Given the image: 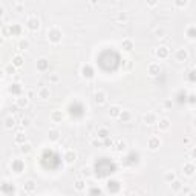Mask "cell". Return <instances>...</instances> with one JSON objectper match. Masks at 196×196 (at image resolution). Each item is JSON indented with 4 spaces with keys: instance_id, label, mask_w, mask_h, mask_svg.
Wrapping results in <instances>:
<instances>
[{
    "instance_id": "6da1fadb",
    "label": "cell",
    "mask_w": 196,
    "mask_h": 196,
    "mask_svg": "<svg viewBox=\"0 0 196 196\" xmlns=\"http://www.w3.org/2000/svg\"><path fill=\"white\" fill-rule=\"evenodd\" d=\"M48 38L51 43H58L61 40V31L57 29V28H52L49 32H48Z\"/></svg>"
},
{
    "instance_id": "7a4b0ae2",
    "label": "cell",
    "mask_w": 196,
    "mask_h": 196,
    "mask_svg": "<svg viewBox=\"0 0 196 196\" xmlns=\"http://www.w3.org/2000/svg\"><path fill=\"white\" fill-rule=\"evenodd\" d=\"M26 28H28L29 31H37V29L40 28V20H38L35 15L29 17V19H28V22H26Z\"/></svg>"
},
{
    "instance_id": "3957f363",
    "label": "cell",
    "mask_w": 196,
    "mask_h": 196,
    "mask_svg": "<svg viewBox=\"0 0 196 196\" xmlns=\"http://www.w3.org/2000/svg\"><path fill=\"white\" fill-rule=\"evenodd\" d=\"M11 169H12V172L22 173L25 169V162L22 161V160H14V161L11 162Z\"/></svg>"
},
{
    "instance_id": "277c9868",
    "label": "cell",
    "mask_w": 196,
    "mask_h": 196,
    "mask_svg": "<svg viewBox=\"0 0 196 196\" xmlns=\"http://www.w3.org/2000/svg\"><path fill=\"white\" fill-rule=\"evenodd\" d=\"M147 70H149V74L152 77H155V75H158V74L161 72V66H160L158 63H150Z\"/></svg>"
},
{
    "instance_id": "5b68a950",
    "label": "cell",
    "mask_w": 196,
    "mask_h": 196,
    "mask_svg": "<svg viewBox=\"0 0 196 196\" xmlns=\"http://www.w3.org/2000/svg\"><path fill=\"white\" fill-rule=\"evenodd\" d=\"M106 98H107V95H106L104 91H97L95 92V101H97V104H104L106 103Z\"/></svg>"
},
{
    "instance_id": "8992f818",
    "label": "cell",
    "mask_w": 196,
    "mask_h": 196,
    "mask_svg": "<svg viewBox=\"0 0 196 196\" xmlns=\"http://www.w3.org/2000/svg\"><path fill=\"white\" fill-rule=\"evenodd\" d=\"M175 57H176L178 61H187L188 54H187V51H185V49H178V51H176V54H175Z\"/></svg>"
},
{
    "instance_id": "52a82bcc",
    "label": "cell",
    "mask_w": 196,
    "mask_h": 196,
    "mask_svg": "<svg viewBox=\"0 0 196 196\" xmlns=\"http://www.w3.org/2000/svg\"><path fill=\"white\" fill-rule=\"evenodd\" d=\"M37 95H38V98H42V100H48L49 98V87L46 86H43V87H40L38 91H37Z\"/></svg>"
},
{
    "instance_id": "ba28073f",
    "label": "cell",
    "mask_w": 196,
    "mask_h": 196,
    "mask_svg": "<svg viewBox=\"0 0 196 196\" xmlns=\"http://www.w3.org/2000/svg\"><path fill=\"white\" fill-rule=\"evenodd\" d=\"M107 188H109L110 193H116V192L121 188V185H120L118 181H109V182H107Z\"/></svg>"
},
{
    "instance_id": "9c48e42d",
    "label": "cell",
    "mask_w": 196,
    "mask_h": 196,
    "mask_svg": "<svg viewBox=\"0 0 196 196\" xmlns=\"http://www.w3.org/2000/svg\"><path fill=\"white\" fill-rule=\"evenodd\" d=\"M160 144H161V141H160L158 137H152V138L149 139V149L150 150H156L160 147Z\"/></svg>"
},
{
    "instance_id": "30bf717a",
    "label": "cell",
    "mask_w": 196,
    "mask_h": 196,
    "mask_svg": "<svg viewBox=\"0 0 196 196\" xmlns=\"http://www.w3.org/2000/svg\"><path fill=\"white\" fill-rule=\"evenodd\" d=\"M23 187H25V192H26V193H32L35 190V187H37V184H35L32 179H28V181L25 182Z\"/></svg>"
},
{
    "instance_id": "8fae6325",
    "label": "cell",
    "mask_w": 196,
    "mask_h": 196,
    "mask_svg": "<svg viewBox=\"0 0 196 196\" xmlns=\"http://www.w3.org/2000/svg\"><path fill=\"white\" fill-rule=\"evenodd\" d=\"M156 57L158 58H167L169 57V48L167 46L158 48V51H156Z\"/></svg>"
},
{
    "instance_id": "7c38bea8",
    "label": "cell",
    "mask_w": 196,
    "mask_h": 196,
    "mask_svg": "<svg viewBox=\"0 0 196 196\" xmlns=\"http://www.w3.org/2000/svg\"><path fill=\"white\" fill-rule=\"evenodd\" d=\"M81 74H83L84 78H92L93 77V69L91 68V66H83V68H81Z\"/></svg>"
},
{
    "instance_id": "4fadbf2b",
    "label": "cell",
    "mask_w": 196,
    "mask_h": 196,
    "mask_svg": "<svg viewBox=\"0 0 196 196\" xmlns=\"http://www.w3.org/2000/svg\"><path fill=\"white\" fill-rule=\"evenodd\" d=\"M64 160H66L68 162H69V164H72V162H74L75 160H77V153H75V152H74L72 149H70V150H68V152L64 153Z\"/></svg>"
},
{
    "instance_id": "5bb4252c",
    "label": "cell",
    "mask_w": 196,
    "mask_h": 196,
    "mask_svg": "<svg viewBox=\"0 0 196 196\" xmlns=\"http://www.w3.org/2000/svg\"><path fill=\"white\" fill-rule=\"evenodd\" d=\"M184 173L187 175V176H192V175L195 173V164H193L192 161L184 164Z\"/></svg>"
},
{
    "instance_id": "9a60e30c",
    "label": "cell",
    "mask_w": 196,
    "mask_h": 196,
    "mask_svg": "<svg viewBox=\"0 0 196 196\" xmlns=\"http://www.w3.org/2000/svg\"><path fill=\"white\" fill-rule=\"evenodd\" d=\"M121 110H123V109H121L120 106H110V109H109V115L112 116V118H118V115H120Z\"/></svg>"
},
{
    "instance_id": "2e32d148",
    "label": "cell",
    "mask_w": 196,
    "mask_h": 196,
    "mask_svg": "<svg viewBox=\"0 0 196 196\" xmlns=\"http://www.w3.org/2000/svg\"><path fill=\"white\" fill-rule=\"evenodd\" d=\"M144 121H146V124H155V123H158L156 121V114H153V112L147 114V115L144 116Z\"/></svg>"
},
{
    "instance_id": "e0dca14e",
    "label": "cell",
    "mask_w": 196,
    "mask_h": 196,
    "mask_svg": "<svg viewBox=\"0 0 196 196\" xmlns=\"http://www.w3.org/2000/svg\"><path fill=\"white\" fill-rule=\"evenodd\" d=\"M48 66H49V61H48L46 58H40V60L37 61V68H38V70H46Z\"/></svg>"
},
{
    "instance_id": "ac0fdd59",
    "label": "cell",
    "mask_w": 196,
    "mask_h": 196,
    "mask_svg": "<svg viewBox=\"0 0 196 196\" xmlns=\"http://www.w3.org/2000/svg\"><path fill=\"white\" fill-rule=\"evenodd\" d=\"M158 126H160V130H167V129L170 127V121H169V118H161L160 123H158Z\"/></svg>"
},
{
    "instance_id": "d6986e66",
    "label": "cell",
    "mask_w": 196,
    "mask_h": 196,
    "mask_svg": "<svg viewBox=\"0 0 196 196\" xmlns=\"http://www.w3.org/2000/svg\"><path fill=\"white\" fill-rule=\"evenodd\" d=\"M51 118H52L54 123H60V121L63 120V114H61V110H54V112L51 114Z\"/></svg>"
},
{
    "instance_id": "ffe728a7",
    "label": "cell",
    "mask_w": 196,
    "mask_h": 196,
    "mask_svg": "<svg viewBox=\"0 0 196 196\" xmlns=\"http://www.w3.org/2000/svg\"><path fill=\"white\" fill-rule=\"evenodd\" d=\"M9 92L14 93V95H20L22 93V86L19 83H14V84H11V87H9Z\"/></svg>"
},
{
    "instance_id": "44dd1931",
    "label": "cell",
    "mask_w": 196,
    "mask_h": 196,
    "mask_svg": "<svg viewBox=\"0 0 196 196\" xmlns=\"http://www.w3.org/2000/svg\"><path fill=\"white\" fill-rule=\"evenodd\" d=\"M15 126V118H14V116H6V118H5V127H6V129H12V127Z\"/></svg>"
},
{
    "instance_id": "7402d4cb",
    "label": "cell",
    "mask_w": 196,
    "mask_h": 196,
    "mask_svg": "<svg viewBox=\"0 0 196 196\" xmlns=\"http://www.w3.org/2000/svg\"><path fill=\"white\" fill-rule=\"evenodd\" d=\"M118 118L124 123V121H129V120L132 118V114H130L129 110H121V112H120V115H118Z\"/></svg>"
},
{
    "instance_id": "603a6c76",
    "label": "cell",
    "mask_w": 196,
    "mask_h": 196,
    "mask_svg": "<svg viewBox=\"0 0 196 196\" xmlns=\"http://www.w3.org/2000/svg\"><path fill=\"white\" fill-rule=\"evenodd\" d=\"M14 141H15V144H23V143H26V135L25 133H22V132H19L17 135H15V138H14Z\"/></svg>"
},
{
    "instance_id": "cb8c5ba5",
    "label": "cell",
    "mask_w": 196,
    "mask_h": 196,
    "mask_svg": "<svg viewBox=\"0 0 196 196\" xmlns=\"http://www.w3.org/2000/svg\"><path fill=\"white\" fill-rule=\"evenodd\" d=\"M12 64L15 68H22L23 66V57L22 55H15V57L12 58Z\"/></svg>"
},
{
    "instance_id": "d4e9b609",
    "label": "cell",
    "mask_w": 196,
    "mask_h": 196,
    "mask_svg": "<svg viewBox=\"0 0 196 196\" xmlns=\"http://www.w3.org/2000/svg\"><path fill=\"white\" fill-rule=\"evenodd\" d=\"M74 187H75V190L83 192V190L86 188V182H84L83 179H77V181H75V184H74Z\"/></svg>"
},
{
    "instance_id": "484cf974",
    "label": "cell",
    "mask_w": 196,
    "mask_h": 196,
    "mask_svg": "<svg viewBox=\"0 0 196 196\" xmlns=\"http://www.w3.org/2000/svg\"><path fill=\"white\" fill-rule=\"evenodd\" d=\"M121 46H123V49H124V51L130 52V51L133 49V43H132L130 40H123V45H121Z\"/></svg>"
},
{
    "instance_id": "4316f807",
    "label": "cell",
    "mask_w": 196,
    "mask_h": 196,
    "mask_svg": "<svg viewBox=\"0 0 196 196\" xmlns=\"http://www.w3.org/2000/svg\"><path fill=\"white\" fill-rule=\"evenodd\" d=\"M60 138V132L55 130V129H52V130H49V139L51 141H57Z\"/></svg>"
},
{
    "instance_id": "83f0119b",
    "label": "cell",
    "mask_w": 196,
    "mask_h": 196,
    "mask_svg": "<svg viewBox=\"0 0 196 196\" xmlns=\"http://www.w3.org/2000/svg\"><path fill=\"white\" fill-rule=\"evenodd\" d=\"M97 135L100 137V138H107L110 133H109V130L106 129V127H101V129H98V132H97Z\"/></svg>"
},
{
    "instance_id": "f1b7e54d",
    "label": "cell",
    "mask_w": 196,
    "mask_h": 196,
    "mask_svg": "<svg viewBox=\"0 0 196 196\" xmlns=\"http://www.w3.org/2000/svg\"><path fill=\"white\" fill-rule=\"evenodd\" d=\"M28 103H29V98H28V97H20V98L17 100V104H19L20 107H26Z\"/></svg>"
},
{
    "instance_id": "f546056e",
    "label": "cell",
    "mask_w": 196,
    "mask_h": 196,
    "mask_svg": "<svg viewBox=\"0 0 196 196\" xmlns=\"http://www.w3.org/2000/svg\"><path fill=\"white\" fill-rule=\"evenodd\" d=\"M164 179H165L167 182H173V181L176 179V175H175V172H167L165 176H164Z\"/></svg>"
},
{
    "instance_id": "4dcf8cb0",
    "label": "cell",
    "mask_w": 196,
    "mask_h": 196,
    "mask_svg": "<svg viewBox=\"0 0 196 196\" xmlns=\"http://www.w3.org/2000/svg\"><path fill=\"white\" fill-rule=\"evenodd\" d=\"M20 150H22V153H29V152H31V144L23 143V144H22V147H20Z\"/></svg>"
},
{
    "instance_id": "1f68e13d",
    "label": "cell",
    "mask_w": 196,
    "mask_h": 196,
    "mask_svg": "<svg viewBox=\"0 0 196 196\" xmlns=\"http://www.w3.org/2000/svg\"><path fill=\"white\" fill-rule=\"evenodd\" d=\"M187 35H188V38H190V40H195V26H190V28H188Z\"/></svg>"
},
{
    "instance_id": "d6a6232c",
    "label": "cell",
    "mask_w": 196,
    "mask_h": 196,
    "mask_svg": "<svg viewBox=\"0 0 196 196\" xmlns=\"http://www.w3.org/2000/svg\"><path fill=\"white\" fill-rule=\"evenodd\" d=\"M8 29H9V31H11L12 34H20V32H22V29H20V26H17V25H15V26H14V28H12V26H9V28H8Z\"/></svg>"
},
{
    "instance_id": "836d02e7",
    "label": "cell",
    "mask_w": 196,
    "mask_h": 196,
    "mask_svg": "<svg viewBox=\"0 0 196 196\" xmlns=\"http://www.w3.org/2000/svg\"><path fill=\"white\" fill-rule=\"evenodd\" d=\"M179 188H181V182L175 179V181H173V182H172V190H173V192H178Z\"/></svg>"
},
{
    "instance_id": "e575fe53",
    "label": "cell",
    "mask_w": 196,
    "mask_h": 196,
    "mask_svg": "<svg viewBox=\"0 0 196 196\" xmlns=\"http://www.w3.org/2000/svg\"><path fill=\"white\" fill-rule=\"evenodd\" d=\"M164 34H165V29H164V28H156V29H155V35H156V37H164Z\"/></svg>"
},
{
    "instance_id": "d590c367",
    "label": "cell",
    "mask_w": 196,
    "mask_h": 196,
    "mask_svg": "<svg viewBox=\"0 0 196 196\" xmlns=\"http://www.w3.org/2000/svg\"><path fill=\"white\" fill-rule=\"evenodd\" d=\"M175 3H176V6H179V8H182L187 5V0H175Z\"/></svg>"
},
{
    "instance_id": "8d00e7d4",
    "label": "cell",
    "mask_w": 196,
    "mask_h": 196,
    "mask_svg": "<svg viewBox=\"0 0 196 196\" xmlns=\"http://www.w3.org/2000/svg\"><path fill=\"white\" fill-rule=\"evenodd\" d=\"M5 72H6V74H14V72H15V66H14V64H9Z\"/></svg>"
},
{
    "instance_id": "74e56055",
    "label": "cell",
    "mask_w": 196,
    "mask_h": 196,
    "mask_svg": "<svg viewBox=\"0 0 196 196\" xmlns=\"http://www.w3.org/2000/svg\"><path fill=\"white\" fill-rule=\"evenodd\" d=\"M49 80L52 81V83H58V80H60V78H58L57 74H52V75H49Z\"/></svg>"
},
{
    "instance_id": "f35d334b",
    "label": "cell",
    "mask_w": 196,
    "mask_h": 196,
    "mask_svg": "<svg viewBox=\"0 0 196 196\" xmlns=\"http://www.w3.org/2000/svg\"><path fill=\"white\" fill-rule=\"evenodd\" d=\"M156 3H158V0H147V5H149V6H155Z\"/></svg>"
},
{
    "instance_id": "ab89813d",
    "label": "cell",
    "mask_w": 196,
    "mask_h": 196,
    "mask_svg": "<svg viewBox=\"0 0 196 196\" xmlns=\"http://www.w3.org/2000/svg\"><path fill=\"white\" fill-rule=\"evenodd\" d=\"M28 46H29V43H28V42H22V43H20V48H22V49H26Z\"/></svg>"
},
{
    "instance_id": "60d3db41",
    "label": "cell",
    "mask_w": 196,
    "mask_h": 196,
    "mask_svg": "<svg viewBox=\"0 0 196 196\" xmlns=\"http://www.w3.org/2000/svg\"><path fill=\"white\" fill-rule=\"evenodd\" d=\"M22 124H23V126H29V120H28V118H23V120H22Z\"/></svg>"
},
{
    "instance_id": "b9f144b4",
    "label": "cell",
    "mask_w": 196,
    "mask_h": 196,
    "mask_svg": "<svg viewBox=\"0 0 196 196\" xmlns=\"http://www.w3.org/2000/svg\"><path fill=\"white\" fill-rule=\"evenodd\" d=\"M127 17H126V14H120L118 15V20H126Z\"/></svg>"
},
{
    "instance_id": "7bdbcfd3",
    "label": "cell",
    "mask_w": 196,
    "mask_h": 196,
    "mask_svg": "<svg viewBox=\"0 0 196 196\" xmlns=\"http://www.w3.org/2000/svg\"><path fill=\"white\" fill-rule=\"evenodd\" d=\"M91 193H98V195H100V193H101V190H100V188H92V190H91Z\"/></svg>"
},
{
    "instance_id": "ee69618b",
    "label": "cell",
    "mask_w": 196,
    "mask_h": 196,
    "mask_svg": "<svg viewBox=\"0 0 196 196\" xmlns=\"http://www.w3.org/2000/svg\"><path fill=\"white\" fill-rule=\"evenodd\" d=\"M89 172H91L89 169H83V175H84V176H89Z\"/></svg>"
},
{
    "instance_id": "f6af8a7d",
    "label": "cell",
    "mask_w": 196,
    "mask_h": 196,
    "mask_svg": "<svg viewBox=\"0 0 196 196\" xmlns=\"http://www.w3.org/2000/svg\"><path fill=\"white\" fill-rule=\"evenodd\" d=\"M3 14H5V8H3V6H0V19L3 17Z\"/></svg>"
},
{
    "instance_id": "bcb514c9",
    "label": "cell",
    "mask_w": 196,
    "mask_h": 196,
    "mask_svg": "<svg viewBox=\"0 0 196 196\" xmlns=\"http://www.w3.org/2000/svg\"><path fill=\"white\" fill-rule=\"evenodd\" d=\"M188 98H190V103H192V104L195 103V95H190V97H188Z\"/></svg>"
},
{
    "instance_id": "7dc6e473",
    "label": "cell",
    "mask_w": 196,
    "mask_h": 196,
    "mask_svg": "<svg viewBox=\"0 0 196 196\" xmlns=\"http://www.w3.org/2000/svg\"><path fill=\"white\" fill-rule=\"evenodd\" d=\"M170 106H172V101H170V100H167V101H165V107H170Z\"/></svg>"
},
{
    "instance_id": "c3c4849f",
    "label": "cell",
    "mask_w": 196,
    "mask_h": 196,
    "mask_svg": "<svg viewBox=\"0 0 196 196\" xmlns=\"http://www.w3.org/2000/svg\"><path fill=\"white\" fill-rule=\"evenodd\" d=\"M32 97H34V92H32V91H31V92H28V98H32Z\"/></svg>"
}]
</instances>
